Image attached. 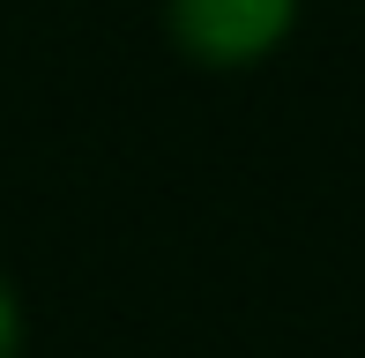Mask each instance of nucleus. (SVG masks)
<instances>
[{
	"instance_id": "2",
	"label": "nucleus",
	"mask_w": 365,
	"mask_h": 358,
	"mask_svg": "<svg viewBox=\"0 0 365 358\" xmlns=\"http://www.w3.org/2000/svg\"><path fill=\"white\" fill-rule=\"evenodd\" d=\"M0 358H23V306H15L8 276H0Z\"/></svg>"
},
{
	"instance_id": "1",
	"label": "nucleus",
	"mask_w": 365,
	"mask_h": 358,
	"mask_svg": "<svg viewBox=\"0 0 365 358\" xmlns=\"http://www.w3.org/2000/svg\"><path fill=\"white\" fill-rule=\"evenodd\" d=\"M298 0H164V38L194 60V68H261L276 45L291 38Z\"/></svg>"
}]
</instances>
